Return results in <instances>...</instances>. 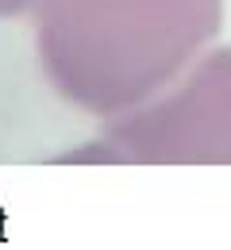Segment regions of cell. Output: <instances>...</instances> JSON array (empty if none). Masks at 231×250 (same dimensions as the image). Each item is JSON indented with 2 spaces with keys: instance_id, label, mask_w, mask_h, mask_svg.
<instances>
[{
  "instance_id": "1",
  "label": "cell",
  "mask_w": 231,
  "mask_h": 250,
  "mask_svg": "<svg viewBox=\"0 0 231 250\" xmlns=\"http://www.w3.org/2000/svg\"><path fill=\"white\" fill-rule=\"evenodd\" d=\"M224 0H39L35 54L81 112L139 108L220 35Z\"/></svg>"
},
{
  "instance_id": "2",
  "label": "cell",
  "mask_w": 231,
  "mask_h": 250,
  "mask_svg": "<svg viewBox=\"0 0 231 250\" xmlns=\"http://www.w3.org/2000/svg\"><path fill=\"white\" fill-rule=\"evenodd\" d=\"M104 143L131 162H231V46L200 54L173 93L112 124Z\"/></svg>"
},
{
  "instance_id": "3",
  "label": "cell",
  "mask_w": 231,
  "mask_h": 250,
  "mask_svg": "<svg viewBox=\"0 0 231 250\" xmlns=\"http://www.w3.org/2000/svg\"><path fill=\"white\" fill-rule=\"evenodd\" d=\"M39 8V0H0V20H16Z\"/></svg>"
}]
</instances>
